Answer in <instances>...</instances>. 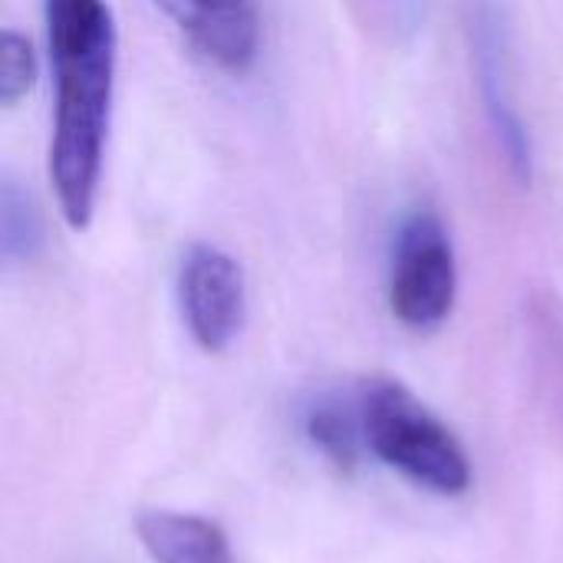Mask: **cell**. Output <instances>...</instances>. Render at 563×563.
Returning a JSON list of instances; mask_svg holds the SVG:
<instances>
[{"mask_svg":"<svg viewBox=\"0 0 563 563\" xmlns=\"http://www.w3.org/2000/svg\"><path fill=\"white\" fill-rule=\"evenodd\" d=\"M459 294L455 247L442 218L419 208L402 218L389 261V307L409 330H435L449 320Z\"/></svg>","mask_w":563,"mask_h":563,"instance_id":"obj_3","label":"cell"},{"mask_svg":"<svg viewBox=\"0 0 563 563\" xmlns=\"http://www.w3.org/2000/svg\"><path fill=\"white\" fill-rule=\"evenodd\" d=\"M36 79V53L33 43L16 33V30H3L0 36V106H16L30 86Z\"/></svg>","mask_w":563,"mask_h":563,"instance_id":"obj_10","label":"cell"},{"mask_svg":"<svg viewBox=\"0 0 563 563\" xmlns=\"http://www.w3.org/2000/svg\"><path fill=\"white\" fill-rule=\"evenodd\" d=\"M178 300L188 333L205 353H224L244 327L247 290L241 264L211 244H195L178 274Z\"/></svg>","mask_w":563,"mask_h":563,"instance_id":"obj_4","label":"cell"},{"mask_svg":"<svg viewBox=\"0 0 563 563\" xmlns=\"http://www.w3.org/2000/svg\"><path fill=\"white\" fill-rule=\"evenodd\" d=\"M135 534L155 563H234L224 531L198 515L142 511Z\"/></svg>","mask_w":563,"mask_h":563,"instance_id":"obj_6","label":"cell"},{"mask_svg":"<svg viewBox=\"0 0 563 563\" xmlns=\"http://www.w3.org/2000/svg\"><path fill=\"white\" fill-rule=\"evenodd\" d=\"M478 86L485 96V109L488 119L495 125V135L508 155V165L515 168L518 178H531V142L528 132L521 125L518 109L511 106V96L505 89V76H501V49H498V30L495 23H482L478 26Z\"/></svg>","mask_w":563,"mask_h":563,"instance_id":"obj_7","label":"cell"},{"mask_svg":"<svg viewBox=\"0 0 563 563\" xmlns=\"http://www.w3.org/2000/svg\"><path fill=\"white\" fill-rule=\"evenodd\" d=\"M366 449L389 468L435 495H462L472 465L452 429L396 379H369L360 389Z\"/></svg>","mask_w":563,"mask_h":563,"instance_id":"obj_2","label":"cell"},{"mask_svg":"<svg viewBox=\"0 0 563 563\" xmlns=\"http://www.w3.org/2000/svg\"><path fill=\"white\" fill-rule=\"evenodd\" d=\"M0 241L7 261H30L43 244L40 211L13 181H7L0 195Z\"/></svg>","mask_w":563,"mask_h":563,"instance_id":"obj_9","label":"cell"},{"mask_svg":"<svg viewBox=\"0 0 563 563\" xmlns=\"http://www.w3.org/2000/svg\"><path fill=\"white\" fill-rule=\"evenodd\" d=\"M303 432L336 468H343V472L356 468L360 449L366 445L360 399H353V402H340L333 396L317 399L303 416Z\"/></svg>","mask_w":563,"mask_h":563,"instance_id":"obj_8","label":"cell"},{"mask_svg":"<svg viewBox=\"0 0 563 563\" xmlns=\"http://www.w3.org/2000/svg\"><path fill=\"white\" fill-rule=\"evenodd\" d=\"M43 13L56 76L49 178L66 224L86 231L109 139L119 33L106 0H43Z\"/></svg>","mask_w":563,"mask_h":563,"instance_id":"obj_1","label":"cell"},{"mask_svg":"<svg viewBox=\"0 0 563 563\" xmlns=\"http://www.w3.org/2000/svg\"><path fill=\"white\" fill-rule=\"evenodd\" d=\"M188 36V43L218 69L244 73L257 59L261 16L257 0H155Z\"/></svg>","mask_w":563,"mask_h":563,"instance_id":"obj_5","label":"cell"}]
</instances>
